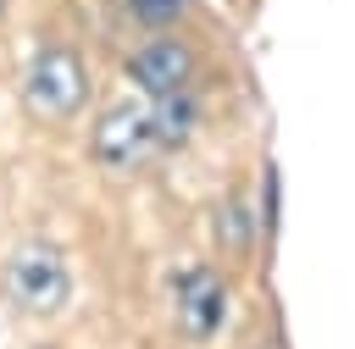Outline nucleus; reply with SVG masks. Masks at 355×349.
Returning a JSON list of instances; mask_svg holds the SVG:
<instances>
[{"mask_svg":"<svg viewBox=\"0 0 355 349\" xmlns=\"http://www.w3.org/2000/svg\"><path fill=\"white\" fill-rule=\"evenodd\" d=\"M6 299L22 316H61L67 299H72V266H67L61 244L22 238L6 255Z\"/></svg>","mask_w":355,"mask_h":349,"instance_id":"nucleus-1","label":"nucleus"},{"mask_svg":"<svg viewBox=\"0 0 355 349\" xmlns=\"http://www.w3.org/2000/svg\"><path fill=\"white\" fill-rule=\"evenodd\" d=\"M227 310H233V294H227V277L205 260H178L166 271V316L178 327V338L189 343H211L222 327H227Z\"/></svg>","mask_w":355,"mask_h":349,"instance_id":"nucleus-2","label":"nucleus"},{"mask_svg":"<svg viewBox=\"0 0 355 349\" xmlns=\"http://www.w3.org/2000/svg\"><path fill=\"white\" fill-rule=\"evenodd\" d=\"M89 100V66L72 44H39L22 66V105L39 122H72Z\"/></svg>","mask_w":355,"mask_h":349,"instance_id":"nucleus-3","label":"nucleus"},{"mask_svg":"<svg viewBox=\"0 0 355 349\" xmlns=\"http://www.w3.org/2000/svg\"><path fill=\"white\" fill-rule=\"evenodd\" d=\"M161 155L155 122H150V100H116L94 116L89 127V161L111 177H133Z\"/></svg>","mask_w":355,"mask_h":349,"instance_id":"nucleus-4","label":"nucleus"},{"mask_svg":"<svg viewBox=\"0 0 355 349\" xmlns=\"http://www.w3.org/2000/svg\"><path fill=\"white\" fill-rule=\"evenodd\" d=\"M122 78L144 94V100H166V94H183L194 89L200 78V50L183 39V33H150L144 44H133L122 55Z\"/></svg>","mask_w":355,"mask_h":349,"instance_id":"nucleus-5","label":"nucleus"},{"mask_svg":"<svg viewBox=\"0 0 355 349\" xmlns=\"http://www.w3.org/2000/svg\"><path fill=\"white\" fill-rule=\"evenodd\" d=\"M200 94L183 89V94H166V100H150V122H155V138H161V155L166 150H183L194 133H200Z\"/></svg>","mask_w":355,"mask_h":349,"instance_id":"nucleus-6","label":"nucleus"},{"mask_svg":"<svg viewBox=\"0 0 355 349\" xmlns=\"http://www.w3.org/2000/svg\"><path fill=\"white\" fill-rule=\"evenodd\" d=\"M255 216H250V205H244V194H227V199H216V211H211V238H216V249L222 255H250V244H255Z\"/></svg>","mask_w":355,"mask_h":349,"instance_id":"nucleus-7","label":"nucleus"},{"mask_svg":"<svg viewBox=\"0 0 355 349\" xmlns=\"http://www.w3.org/2000/svg\"><path fill=\"white\" fill-rule=\"evenodd\" d=\"M128 11H133L139 22H150L155 33H166V22H178V17L189 11V0H128Z\"/></svg>","mask_w":355,"mask_h":349,"instance_id":"nucleus-8","label":"nucleus"},{"mask_svg":"<svg viewBox=\"0 0 355 349\" xmlns=\"http://www.w3.org/2000/svg\"><path fill=\"white\" fill-rule=\"evenodd\" d=\"M6 6H11V0H0V17H6Z\"/></svg>","mask_w":355,"mask_h":349,"instance_id":"nucleus-9","label":"nucleus"}]
</instances>
